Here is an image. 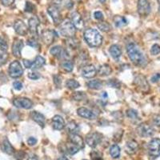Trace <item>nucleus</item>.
<instances>
[{"label": "nucleus", "instance_id": "4be33fe9", "mask_svg": "<svg viewBox=\"0 0 160 160\" xmlns=\"http://www.w3.org/2000/svg\"><path fill=\"white\" fill-rule=\"evenodd\" d=\"M69 142H72L73 144L78 146L80 149L84 148V141L83 138L80 135L77 134H71L69 136Z\"/></svg>", "mask_w": 160, "mask_h": 160}, {"label": "nucleus", "instance_id": "2eb2a0df", "mask_svg": "<svg viewBox=\"0 0 160 160\" xmlns=\"http://www.w3.org/2000/svg\"><path fill=\"white\" fill-rule=\"evenodd\" d=\"M97 70L94 65L85 66L82 70V75L85 78H91L96 75Z\"/></svg>", "mask_w": 160, "mask_h": 160}, {"label": "nucleus", "instance_id": "ea45409f", "mask_svg": "<svg viewBox=\"0 0 160 160\" xmlns=\"http://www.w3.org/2000/svg\"><path fill=\"white\" fill-rule=\"evenodd\" d=\"M160 53V46L158 44H154L151 49V54L152 55H157Z\"/></svg>", "mask_w": 160, "mask_h": 160}, {"label": "nucleus", "instance_id": "4468645a", "mask_svg": "<svg viewBox=\"0 0 160 160\" xmlns=\"http://www.w3.org/2000/svg\"><path fill=\"white\" fill-rule=\"evenodd\" d=\"M77 113L79 116L82 117L84 118H88V119L93 120L95 119L96 115H95V113L93 112L92 111L89 110L88 108H80L77 110Z\"/></svg>", "mask_w": 160, "mask_h": 160}, {"label": "nucleus", "instance_id": "c9c22d12", "mask_svg": "<svg viewBox=\"0 0 160 160\" xmlns=\"http://www.w3.org/2000/svg\"><path fill=\"white\" fill-rule=\"evenodd\" d=\"M62 49L60 46H55V47H54V48H52L50 50L51 55H52L53 56L55 57H59L61 54H62Z\"/></svg>", "mask_w": 160, "mask_h": 160}, {"label": "nucleus", "instance_id": "bb28decb", "mask_svg": "<svg viewBox=\"0 0 160 160\" xmlns=\"http://www.w3.org/2000/svg\"><path fill=\"white\" fill-rule=\"evenodd\" d=\"M114 22L116 28H122L128 25V20L125 17L120 16V15H115L114 17Z\"/></svg>", "mask_w": 160, "mask_h": 160}, {"label": "nucleus", "instance_id": "72a5a7b5", "mask_svg": "<svg viewBox=\"0 0 160 160\" xmlns=\"http://www.w3.org/2000/svg\"><path fill=\"white\" fill-rule=\"evenodd\" d=\"M67 128L71 134H76L77 131L78 130V126L75 121H71L67 125Z\"/></svg>", "mask_w": 160, "mask_h": 160}, {"label": "nucleus", "instance_id": "49530a36", "mask_svg": "<svg viewBox=\"0 0 160 160\" xmlns=\"http://www.w3.org/2000/svg\"><path fill=\"white\" fill-rule=\"evenodd\" d=\"M13 87L17 91H21L22 89V83L21 82H19V81H15L13 83Z\"/></svg>", "mask_w": 160, "mask_h": 160}, {"label": "nucleus", "instance_id": "f3484780", "mask_svg": "<svg viewBox=\"0 0 160 160\" xmlns=\"http://www.w3.org/2000/svg\"><path fill=\"white\" fill-rule=\"evenodd\" d=\"M55 37V32L51 30H46L42 33V38L44 43L50 45L53 42Z\"/></svg>", "mask_w": 160, "mask_h": 160}, {"label": "nucleus", "instance_id": "9b49d317", "mask_svg": "<svg viewBox=\"0 0 160 160\" xmlns=\"http://www.w3.org/2000/svg\"><path fill=\"white\" fill-rule=\"evenodd\" d=\"M134 83L136 85L138 88L143 92H148L149 91V84L148 82V80L145 78V76L142 75H138L135 78L134 80Z\"/></svg>", "mask_w": 160, "mask_h": 160}, {"label": "nucleus", "instance_id": "cd10ccee", "mask_svg": "<svg viewBox=\"0 0 160 160\" xmlns=\"http://www.w3.org/2000/svg\"><path fill=\"white\" fill-rule=\"evenodd\" d=\"M102 82L99 79H94L91 80L88 82V87L91 89L93 90H100L102 88Z\"/></svg>", "mask_w": 160, "mask_h": 160}, {"label": "nucleus", "instance_id": "4d7b16f0", "mask_svg": "<svg viewBox=\"0 0 160 160\" xmlns=\"http://www.w3.org/2000/svg\"><path fill=\"white\" fill-rule=\"evenodd\" d=\"M57 160H69V159H68V158H66V157L62 156V157H59V158H58Z\"/></svg>", "mask_w": 160, "mask_h": 160}, {"label": "nucleus", "instance_id": "bf43d9fd", "mask_svg": "<svg viewBox=\"0 0 160 160\" xmlns=\"http://www.w3.org/2000/svg\"><path fill=\"white\" fill-rule=\"evenodd\" d=\"M94 160H102V159L101 158H100V157H97V158H95V159H94Z\"/></svg>", "mask_w": 160, "mask_h": 160}, {"label": "nucleus", "instance_id": "864d4df0", "mask_svg": "<svg viewBox=\"0 0 160 160\" xmlns=\"http://www.w3.org/2000/svg\"><path fill=\"white\" fill-rule=\"evenodd\" d=\"M153 122L155 123V125H156L157 127H159L160 128V116L159 115H155L153 118Z\"/></svg>", "mask_w": 160, "mask_h": 160}, {"label": "nucleus", "instance_id": "20e7f679", "mask_svg": "<svg viewBox=\"0 0 160 160\" xmlns=\"http://www.w3.org/2000/svg\"><path fill=\"white\" fill-rule=\"evenodd\" d=\"M148 153L153 158L160 156V138H153L148 143Z\"/></svg>", "mask_w": 160, "mask_h": 160}, {"label": "nucleus", "instance_id": "f8f14e48", "mask_svg": "<svg viewBox=\"0 0 160 160\" xmlns=\"http://www.w3.org/2000/svg\"><path fill=\"white\" fill-rule=\"evenodd\" d=\"M71 22L74 24L75 28L78 30H82L84 28V22L82 16L79 13L75 11L71 14Z\"/></svg>", "mask_w": 160, "mask_h": 160}, {"label": "nucleus", "instance_id": "052dcab7", "mask_svg": "<svg viewBox=\"0 0 160 160\" xmlns=\"http://www.w3.org/2000/svg\"><path fill=\"white\" fill-rule=\"evenodd\" d=\"M157 1H158V3L160 4V0H157Z\"/></svg>", "mask_w": 160, "mask_h": 160}, {"label": "nucleus", "instance_id": "a19ab883", "mask_svg": "<svg viewBox=\"0 0 160 160\" xmlns=\"http://www.w3.org/2000/svg\"><path fill=\"white\" fill-rule=\"evenodd\" d=\"M0 49L5 51H8V43L6 42V40L2 37H0Z\"/></svg>", "mask_w": 160, "mask_h": 160}, {"label": "nucleus", "instance_id": "4c0bfd02", "mask_svg": "<svg viewBox=\"0 0 160 160\" xmlns=\"http://www.w3.org/2000/svg\"><path fill=\"white\" fill-rule=\"evenodd\" d=\"M127 116L131 119H138V114L135 110L134 109H129L127 111Z\"/></svg>", "mask_w": 160, "mask_h": 160}, {"label": "nucleus", "instance_id": "1a4fd4ad", "mask_svg": "<svg viewBox=\"0 0 160 160\" xmlns=\"http://www.w3.org/2000/svg\"><path fill=\"white\" fill-rule=\"evenodd\" d=\"M48 12L51 15L55 24H60L62 22V15L59 11L58 6L55 4H51L48 8Z\"/></svg>", "mask_w": 160, "mask_h": 160}, {"label": "nucleus", "instance_id": "c85d7f7f", "mask_svg": "<svg viewBox=\"0 0 160 160\" xmlns=\"http://www.w3.org/2000/svg\"><path fill=\"white\" fill-rule=\"evenodd\" d=\"M66 149H67V151L69 153L70 155H75V154H76L80 151V148H78V146L73 144L71 142H68V143L66 144Z\"/></svg>", "mask_w": 160, "mask_h": 160}, {"label": "nucleus", "instance_id": "de8ad7c7", "mask_svg": "<svg viewBox=\"0 0 160 160\" xmlns=\"http://www.w3.org/2000/svg\"><path fill=\"white\" fill-rule=\"evenodd\" d=\"M54 82L56 84L57 87H60L61 86V82H62V77L59 75H54Z\"/></svg>", "mask_w": 160, "mask_h": 160}, {"label": "nucleus", "instance_id": "7ed1b4c3", "mask_svg": "<svg viewBox=\"0 0 160 160\" xmlns=\"http://www.w3.org/2000/svg\"><path fill=\"white\" fill-rule=\"evenodd\" d=\"M58 30H59V33L61 34V35L69 38L75 36V32H76V28L71 20L68 18L64 19L63 21L61 22V23L59 24Z\"/></svg>", "mask_w": 160, "mask_h": 160}, {"label": "nucleus", "instance_id": "f704fd0d", "mask_svg": "<svg viewBox=\"0 0 160 160\" xmlns=\"http://www.w3.org/2000/svg\"><path fill=\"white\" fill-rule=\"evenodd\" d=\"M72 98L76 101H83V100L87 99L88 97H87V95L85 93L82 92V91H77L72 95Z\"/></svg>", "mask_w": 160, "mask_h": 160}, {"label": "nucleus", "instance_id": "37998d69", "mask_svg": "<svg viewBox=\"0 0 160 160\" xmlns=\"http://www.w3.org/2000/svg\"><path fill=\"white\" fill-rule=\"evenodd\" d=\"M26 156L25 153L23 151H18L15 154V158H16L17 160H22L24 158V157Z\"/></svg>", "mask_w": 160, "mask_h": 160}, {"label": "nucleus", "instance_id": "a878e982", "mask_svg": "<svg viewBox=\"0 0 160 160\" xmlns=\"http://www.w3.org/2000/svg\"><path fill=\"white\" fill-rule=\"evenodd\" d=\"M46 63V60L43 57L40 56V55H38V56L35 58V61L33 62L32 64V69L33 70H37L39 69V68H42Z\"/></svg>", "mask_w": 160, "mask_h": 160}, {"label": "nucleus", "instance_id": "c03bdc74", "mask_svg": "<svg viewBox=\"0 0 160 160\" xmlns=\"http://www.w3.org/2000/svg\"><path fill=\"white\" fill-rule=\"evenodd\" d=\"M35 9V6L33 5L31 2H27L25 7V11H28V12H33V10Z\"/></svg>", "mask_w": 160, "mask_h": 160}, {"label": "nucleus", "instance_id": "393cba45", "mask_svg": "<svg viewBox=\"0 0 160 160\" xmlns=\"http://www.w3.org/2000/svg\"><path fill=\"white\" fill-rule=\"evenodd\" d=\"M112 70L108 64H102L98 68V74L100 76H108L111 73Z\"/></svg>", "mask_w": 160, "mask_h": 160}, {"label": "nucleus", "instance_id": "5fc2aeb1", "mask_svg": "<svg viewBox=\"0 0 160 160\" xmlns=\"http://www.w3.org/2000/svg\"><path fill=\"white\" fill-rule=\"evenodd\" d=\"M23 64H24V66H25V68H32L33 62H31V61H30V60L23 59Z\"/></svg>", "mask_w": 160, "mask_h": 160}, {"label": "nucleus", "instance_id": "ddd939ff", "mask_svg": "<svg viewBox=\"0 0 160 160\" xmlns=\"http://www.w3.org/2000/svg\"><path fill=\"white\" fill-rule=\"evenodd\" d=\"M14 28H15V32L19 35L24 36L28 34V27L25 24V22L21 19H17L14 23Z\"/></svg>", "mask_w": 160, "mask_h": 160}, {"label": "nucleus", "instance_id": "412c9836", "mask_svg": "<svg viewBox=\"0 0 160 160\" xmlns=\"http://www.w3.org/2000/svg\"><path fill=\"white\" fill-rule=\"evenodd\" d=\"M126 151L127 153H128L129 155H133L136 153V151L138 149V142L134 139L129 140L126 143Z\"/></svg>", "mask_w": 160, "mask_h": 160}, {"label": "nucleus", "instance_id": "5701e85b", "mask_svg": "<svg viewBox=\"0 0 160 160\" xmlns=\"http://www.w3.org/2000/svg\"><path fill=\"white\" fill-rule=\"evenodd\" d=\"M1 149L4 153L8 154V155H12L15 152V149L11 144V142L8 141V138H5L2 142L1 144Z\"/></svg>", "mask_w": 160, "mask_h": 160}, {"label": "nucleus", "instance_id": "a211bd4d", "mask_svg": "<svg viewBox=\"0 0 160 160\" xmlns=\"http://www.w3.org/2000/svg\"><path fill=\"white\" fill-rule=\"evenodd\" d=\"M23 48V42L22 40L16 39L12 45V53L17 58L21 57V52Z\"/></svg>", "mask_w": 160, "mask_h": 160}, {"label": "nucleus", "instance_id": "9d476101", "mask_svg": "<svg viewBox=\"0 0 160 160\" xmlns=\"http://www.w3.org/2000/svg\"><path fill=\"white\" fill-rule=\"evenodd\" d=\"M13 104L15 107L22 109H31L33 107V102L28 98H18L13 100Z\"/></svg>", "mask_w": 160, "mask_h": 160}, {"label": "nucleus", "instance_id": "680f3d73", "mask_svg": "<svg viewBox=\"0 0 160 160\" xmlns=\"http://www.w3.org/2000/svg\"><path fill=\"white\" fill-rule=\"evenodd\" d=\"M158 10H159V12H160V7H159V8H158Z\"/></svg>", "mask_w": 160, "mask_h": 160}, {"label": "nucleus", "instance_id": "f03ea898", "mask_svg": "<svg viewBox=\"0 0 160 160\" xmlns=\"http://www.w3.org/2000/svg\"><path fill=\"white\" fill-rule=\"evenodd\" d=\"M84 39L87 43L92 48H98L99 47L102 42V37L97 30L88 29L84 32Z\"/></svg>", "mask_w": 160, "mask_h": 160}, {"label": "nucleus", "instance_id": "e433bc0d", "mask_svg": "<svg viewBox=\"0 0 160 160\" xmlns=\"http://www.w3.org/2000/svg\"><path fill=\"white\" fill-rule=\"evenodd\" d=\"M8 59V54L7 51L0 49V66L3 65Z\"/></svg>", "mask_w": 160, "mask_h": 160}, {"label": "nucleus", "instance_id": "6e6d98bb", "mask_svg": "<svg viewBox=\"0 0 160 160\" xmlns=\"http://www.w3.org/2000/svg\"><path fill=\"white\" fill-rule=\"evenodd\" d=\"M28 160H38V158L35 155H31L28 158Z\"/></svg>", "mask_w": 160, "mask_h": 160}, {"label": "nucleus", "instance_id": "b1692460", "mask_svg": "<svg viewBox=\"0 0 160 160\" xmlns=\"http://www.w3.org/2000/svg\"><path fill=\"white\" fill-rule=\"evenodd\" d=\"M109 51L112 58L115 60H118V58H120V56L122 55V51L120 49L119 46L116 45V44L111 46Z\"/></svg>", "mask_w": 160, "mask_h": 160}, {"label": "nucleus", "instance_id": "58836bf2", "mask_svg": "<svg viewBox=\"0 0 160 160\" xmlns=\"http://www.w3.org/2000/svg\"><path fill=\"white\" fill-rule=\"evenodd\" d=\"M108 85L111 88H119L121 87V82L118 79H109L108 81Z\"/></svg>", "mask_w": 160, "mask_h": 160}, {"label": "nucleus", "instance_id": "6e6552de", "mask_svg": "<svg viewBox=\"0 0 160 160\" xmlns=\"http://www.w3.org/2000/svg\"><path fill=\"white\" fill-rule=\"evenodd\" d=\"M23 74V69L18 61H13L9 67V75L11 78H16L21 77Z\"/></svg>", "mask_w": 160, "mask_h": 160}, {"label": "nucleus", "instance_id": "a18cd8bd", "mask_svg": "<svg viewBox=\"0 0 160 160\" xmlns=\"http://www.w3.org/2000/svg\"><path fill=\"white\" fill-rule=\"evenodd\" d=\"M28 78L32 80H37L40 78V75L36 72H30L28 74Z\"/></svg>", "mask_w": 160, "mask_h": 160}, {"label": "nucleus", "instance_id": "8fccbe9b", "mask_svg": "<svg viewBox=\"0 0 160 160\" xmlns=\"http://www.w3.org/2000/svg\"><path fill=\"white\" fill-rule=\"evenodd\" d=\"M2 4L5 7H10L15 2V0H0Z\"/></svg>", "mask_w": 160, "mask_h": 160}, {"label": "nucleus", "instance_id": "0eeeda50", "mask_svg": "<svg viewBox=\"0 0 160 160\" xmlns=\"http://www.w3.org/2000/svg\"><path fill=\"white\" fill-rule=\"evenodd\" d=\"M136 131L139 136L144 137V138L152 136L154 135V133H155V130L153 129L152 127H151L146 122H142V123L139 124L137 127Z\"/></svg>", "mask_w": 160, "mask_h": 160}, {"label": "nucleus", "instance_id": "6ab92c4d", "mask_svg": "<svg viewBox=\"0 0 160 160\" xmlns=\"http://www.w3.org/2000/svg\"><path fill=\"white\" fill-rule=\"evenodd\" d=\"M39 25V19L36 16H32L28 21V26L31 33L32 35H36L38 32V27Z\"/></svg>", "mask_w": 160, "mask_h": 160}, {"label": "nucleus", "instance_id": "473e14b6", "mask_svg": "<svg viewBox=\"0 0 160 160\" xmlns=\"http://www.w3.org/2000/svg\"><path fill=\"white\" fill-rule=\"evenodd\" d=\"M62 68L65 70L66 71H68V72H71L73 71V68H74V63H73L72 61L71 60H65L61 64Z\"/></svg>", "mask_w": 160, "mask_h": 160}, {"label": "nucleus", "instance_id": "f257e3e1", "mask_svg": "<svg viewBox=\"0 0 160 160\" xmlns=\"http://www.w3.org/2000/svg\"><path fill=\"white\" fill-rule=\"evenodd\" d=\"M128 57L134 64L139 67H144L147 65V59L139 50V48L135 43H129L127 47Z\"/></svg>", "mask_w": 160, "mask_h": 160}, {"label": "nucleus", "instance_id": "2f4dec72", "mask_svg": "<svg viewBox=\"0 0 160 160\" xmlns=\"http://www.w3.org/2000/svg\"><path fill=\"white\" fill-rule=\"evenodd\" d=\"M66 87L71 90H75L80 87L79 82L75 79H69L66 82Z\"/></svg>", "mask_w": 160, "mask_h": 160}, {"label": "nucleus", "instance_id": "79ce46f5", "mask_svg": "<svg viewBox=\"0 0 160 160\" xmlns=\"http://www.w3.org/2000/svg\"><path fill=\"white\" fill-rule=\"evenodd\" d=\"M28 44L29 46H31V47H32V48H37L38 47V42H37L36 40H35L34 38H29V39L28 40Z\"/></svg>", "mask_w": 160, "mask_h": 160}, {"label": "nucleus", "instance_id": "7c9ffc66", "mask_svg": "<svg viewBox=\"0 0 160 160\" xmlns=\"http://www.w3.org/2000/svg\"><path fill=\"white\" fill-rule=\"evenodd\" d=\"M98 26V28L100 31H103V32H108L111 30V27L108 22H105V21H102V22H98L97 24Z\"/></svg>", "mask_w": 160, "mask_h": 160}, {"label": "nucleus", "instance_id": "423d86ee", "mask_svg": "<svg viewBox=\"0 0 160 160\" xmlns=\"http://www.w3.org/2000/svg\"><path fill=\"white\" fill-rule=\"evenodd\" d=\"M138 13L141 17H147L151 13L150 0H138Z\"/></svg>", "mask_w": 160, "mask_h": 160}, {"label": "nucleus", "instance_id": "39448f33", "mask_svg": "<svg viewBox=\"0 0 160 160\" xmlns=\"http://www.w3.org/2000/svg\"><path fill=\"white\" fill-rule=\"evenodd\" d=\"M102 138H103V136H102V134L98 132L90 133L89 135H87V137H86V142L89 147L95 148L102 142Z\"/></svg>", "mask_w": 160, "mask_h": 160}, {"label": "nucleus", "instance_id": "dca6fc26", "mask_svg": "<svg viewBox=\"0 0 160 160\" xmlns=\"http://www.w3.org/2000/svg\"><path fill=\"white\" fill-rule=\"evenodd\" d=\"M52 127L55 130L61 131L65 128V122L62 116L60 115H55L52 118Z\"/></svg>", "mask_w": 160, "mask_h": 160}, {"label": "nucleus", "instance_id": "c756f323", "mask_svg": "<svg viewBox=\"0 0 160 160\" xmlns=\"http://www.w3.org/2000/svg\"><path fill=\"white\" fill-rule=\"evenodd\" d=\"M110 155L113 158H118L120 156V148L117 144H114L110 148Z\"/></svg>", "mask_w": 160, "mask_h": 160}, {"label": "nucleus", "instance_id": "aec40b11", "mask_svg": "<svg viewBox=\"0 0 160 160\" xmlns=\"http://www.w3.org/2000/svg\"><path fill=\"white\" fill-rule=\"evenodd\" d=\"M31 118H32L35 122H36L38 125L41 126L42 128H44L46 122V118L42 114L38 112V111H32V112L31 113Z\"/></svg>", "mask_w": 160, "mask_h": 160}, {"label": "nucleus", "instance_id": "3c124183", "mask_svg": "<svg viewBox=\"0 0 160 160\" xmlns=\"http://www.w3.org/2000/svg\"><path fill=\"white\" fill-rule=\"evenodd\" d=\"M27 142H28V144L29 146H34L37 143V139L34 137H30V138H28Z\"/></svg>", "mask_w": 160, "mask_h": 160}, {"label": "nucleus", "instance_id": "603ef678", "mask_svg": "<svg viewBox=\"0 0 160 160\" xmlns=\"http://www.w3.org/2000/svg\"><path fill=\"white\" fill-rule=\"evenodd\" d=\"M151 82H158L160 81V74H155L151 77Z\"/></svg>", "mask_w": 160, "mask_h": 160}, {"label": "nucleus", "instance_id": "09e8293b", "mask_svg": "<svg viewBox=\"0 0 160 160\" xmlns=\"http://www.w3.org/2000/svg\"><path fill=\"white\" fill-rule=\"evenodd\" d=\"M94 18L97 20H102L103 18V14L101 11H98L94 13Z\"/></svg>", "mask_w": 160, "mask_h": 160}, {"label": "nucleus", "instance_id": "13d9d810", "mask_svg": "<svg viewBox=\"0 0 160 160\" xmlns=\"http://www.w3.org/2000/svg\"><path fill=\"white\" fill-rule=\"evenodd\" d=\"M106 1H107V0H99V2H101V3H104V2H105Z\"/></svg>", "mask_w": 160, "mask_h": 160}]
</instances>
